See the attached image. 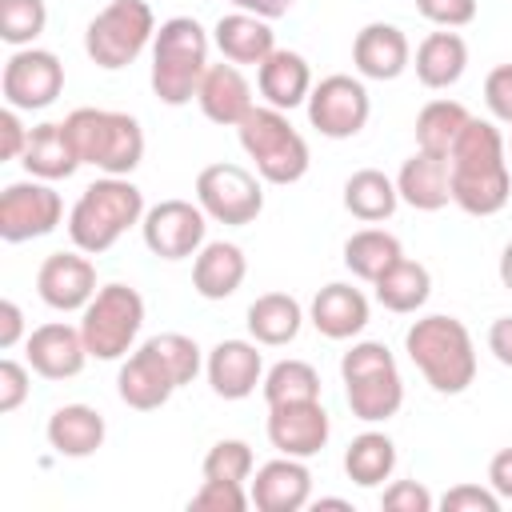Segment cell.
<instances>
[{"instance_id": "681fc988", "label": "cell", "mask_w": 512, "mask_h": 512, "mask_svg": "<svg viewBox=\"0 0 512 512\" xmlns=\"http://www.w3.org/2000/svg\"><path fill=\"white\" fill-rule=\"evenodd\" d=\"M24 336V312L16 300H0V348H16Z\"/></svg>"}, {"instance_id": "f6af8a7d", "label": "cell", "mask_w": 512, "mask_h": 512, "mask_svg": "<svg viewBox=\"0 0 512 512\" xmlns=\"http://www.w3.org/2000/svg\"><path fill=\"white\" fill-rule=\"evenodd\" d=\"M484 104L500 124H512V64H496L484 76Z\"/></svg>"}, {"instance_id": "e575fe53", "label": "cell", "mask_w": 512, "mask_h": 512, "mask_svg": "<svg viewBox=\"0 0 512 512\" xmlns=\"http://www.w3.org/2000/svg\"><path fill=\"white\" fill-rule=\"evenodd\" d=\"M344 472L360 488H380L396 472V444L384 432H360L344 448Z\"/></svg>"}, {"instance_id": "8d00e7d4", "label": "cell", "mask_w": 512, "mask_h": 512, "mask_svg": "<svg viewBox=\"0 0 512 512\" xmlns=\"http://www.w3.org/2000/svg\"><path fill=\"white\" fill-rule=\"evenodd\" d=\"M264 404H296V400H320V372L308 360H276L260 380Z\"/></svg>"}, {"instance_id": "7c38bea8", "label": "cell", "mask_w": 512, "mask_h": 512, "mask_svg": "<svg viewBox=\"0 0 512 512\" xmlns=\"http://www.w3.org/2000/svg\"><path fill=\"white\" fill-rule=\"evenodd\" d=\"M4 104L16 112H40L64 92V64L48 48H16L0 76Z\"/></svg>"}, {"instance_id": "f907efd6", "label": "cell", "mask_w": 512, "mask_h": 512, "mask_svg": "<svg viewBox=\"0 0 512 512\" xmlns=\"http://www.w3.org/2000/svg\"><path fill=\"white\" fill-rule=\"evenodd\" d=\"M488 352H492L504 368H512V316L492 320V328H488Z\"/></svg>"}, {"instance_id": "8fae6325", "label": "cell", "mask_w": 512, "mask_h": 512, "mask_svg": "<svg viewBox=\"0 0 512 512\" xmlns=\"http://www.w3.org/2000/svg\"><path fill=\"white\" fill-rule=\"evenodd\" d=\"M372 116V100L360 76H324L308 92V124L328 140H352Z\"/></svg>"}, {"instance_id": "7dc6e473", "label": "cell", "mask_w": 512, "mask_h": 512, "mask_svg": "<svg viewBox=\"0 0 512 512\" xmlns=\"http://www.w3.org/2000/svg\"><path fill=\"white\" fill-rule=\"evenodd\" d=\"M28 132L20 112L16 108H4L0 112V160H20L24 156V144H28Z\"/></svg>"}, {"instance_id": "60d3db41", "label": "cell", "mask_w": 512, "mask_h": 512, "mask_svg": "<svg viewBox=\"0 0 512 512\" xmlns=\"http://www.w3.org/2000/svg\"><path fill=\"white\" fill-rule=\"evenodd\" d=\"M252 504V496L244 492V484H232V480H204L200 492L188 500V508H200V512H244Z\"/></svg>"}, {"instance_id": "f546056e", "label": "cell", "mask_w": 512, "mask_h": 512, "mask_svg": "<svg viewBox=\"0 0 512 512\" xmlns=\"http://www.w3.org/2000/svg\"><path fill=\"white\" fill-rule=\"evenodd\" d=\"M248 336L264 348H284L300 336V324H304V308L296 296L288 292H264L248 304Z\"/></svg>"}, {"instance_id": "b9f144b4", "label": "cell", "mask_w": 512, "mask_h": 512, "mask_svg": "<svg viewBox=\"0 0 512 512\" xmlns=\"http://www.w3.org/2000/svg\"><path fill=\"white\" fill-rule=\"evenodd\" d=\"M444 512H500V496L480 484H456L440 496Z\"/></svg>"}, {"instance_id": "44dd1931", "label": "cell", "mask_w": 512, "mask_h": 512, "mask_svg": "<svg viewBox=\"0 0 512 512\" xmlns=\"http://www.w3.org/2000/svg\"><path fill=\"white\" fill-rule=\"evenodd\" d=\"M352 64L364 80H396L412 64L408 36L388 20H372L352 40Z\"/></svg>"}, {"instance_id": "f5cc1de1", "label": "cell", "mask_w": 512, "mask_h": 512, "mask_svg": "<svg viewBox=\"0 0 512 512\" xmlns=\"http://www.w3.org/2000/svg\"><path fill=\"white\" fill-rule=\"evenodd\" d=\"M500 284L512 292V240H508L504 252H500Z\"/></svg>"}, {"instance_id": "30bf717a", "label": "cell", "mask_w": 512, "mask_h": 512, "mask_svg": "<svg viewBox=\"0 0 512 512\" xmlns=\"http://www.w3.org/2000/svg\"><path fill=\"white\" fill-rule=\"evenodd\" d=\"M196 204L204 208L208 220L228 224V228H244L264 212V188L260 180L240 168V164H208L196 176Z\"/></svg>"}, {"instance_id": "836d02e7", "label": "cell", "mask_w": 512, "mask_h": 512, "mask_svg": "<svg viewBox=\"0 0 512 512\" xmlns=\"http://www.w3.org/2000/svg\"><path fill=\"white\" fill-rule=\"evenodd\" d=\"M472 112L460 100H428L416 116V148L432 152V156H448L460 140V132L468 128Z\"/></svg>"}, {"instance_id": "83f0119b", "label": "cell", "mask_w": 512, "mask_h": 512, "mask_svg": "<svg viewBox=\"0 0 512 512\" xmlns=\"http://www.w3.org/2000/svg\"><path fill=\"white\" fill-rule=\"evenodd\" d=\"M44 436H48L52 452L72 456V460H84V456H92L96 448H104L108 424H104V416H100L92 404H60V408L48 416Z\"/></svg>"}, {"instance_id": "603a6c76", "label": "cell", "mask_w": 512, "mask_h": 512, "mask_svg": "<svg viewBox=\"0 0 512 512\" xmlns=\"http://www.w3.org/2000/svg\"><path fill=\"white\" fill-rule=\"evenodd\" d=\"M308 320L328 340H352L368 328V296L340 280L324 284L308 304Z\"/></svg>"}, {"instance_id": "f35d334b", "label": "cell", "mask_w": 512, "mask_h": 512, "mask_svg": "<svg viewBox=\"0 0 512 512\" xmlns=\"http://www.w3.org/2000/svg\"><path fill=\"white\" fill-rule=\"evenodd\" d=\"M252 468H256V456L244 440H216L200 464L204 480H232V484L252 480Z\"/></svg>"}, {"instance_id": "ee69618b", "label": "cell", "mask_w": 512, "mask_h": 512, "mask_svg": "<svg viewBox=\"0 0 512 512\" xmlns=\"http://www.w3.org/2000/svg\"><path fill=\"white\" fill-rule=\"evenodd\" d=\"M432 504H436L432 492L416 480H396L380 496V508H388V512H432Z\"/></svg>"}, {"instance_id": "4fadbf2b", "label": "cell", "mask_w": 512, "mask_h": 512, "mask_svg": "<svg viewBox=\"0 0 512 512\" xmlns=\"http://www.w3.org/2000/svg\"><path fill=\"white\" fill-rule=\"evenodd\" d=\"M64 216V200L48 180H16L0 192V240L24 244L56 232Z\"/></svg>"}, {"instance_id": "6da1fadb", "label": "cell", "mask_w": 512, "mask_h": 512, "mask_svg": "<svg viewBox=\"0 0 512 512\" xmlns=\"http://www.w3.org/2000/svg\"><path fill=\"white\" fill-rule=\"evenodd\" d=\"M448 176H452V204L468 216H496L512 196V172H508V148L492 120H468L456 148L448 152Z\"/></svg>"}, {"instance_id": "9c48e42d", "label": "cell", "mask_w": 512, "mask_h": 512, "mask_svg": "<svg viewBox=\"0 0 512 512\" xmlns=\"http://www.w3.org/2000/svg\"><path fill=\"white\" fill-rule=\"evenodd\" d=\"M156 40V16L144 0H112L84 28V52L96 68H128Z\"/></svg>"}, {"instance_id": "ac0fdd59", "label": "cell", "mask_w": 512, "mask_h": 512, "mask_svg": "<svg viewBox=\"0 0 512 512\" xmlns=\"http://www.w3.org/2000/svg\"><path fill=\"white\" fill-rule=\"evenodd\" d=\"M176 388H180V384H176L172 368L160 360V352H156L148 340L120 364V376H116L120 400H124L128 408H136V412H156V408H164Z\"/></svg>"}, {"instance_id": "4dcf8cb0", "label": "cell", "mask_w": 512, "mask_h": 512, "mask_svg": "<svg viewBox=\"0 0 512 512\" xmlns=\"http://www.w3.org/2000/svg\"><path fill=\"white\" fill-rule=\"evenodd\" d=\"M468 68V44L460 32L444 28V32H428L416 48V80L432 92L452 88Z\"/></svg>"}, {"instance_id": "d6986e66", "label": "cell", "mask_w": 512, "mask_h": 512, "mask_svg": "<svg viewBox=\"0 0 512 512\" xmlns=\"http://www.w3.org/2000/svg\"><path fill=\"white\" fill-rule=\"evenodd\" d=\"M248 496L260 512H300L312 500V472L296 456H276L256 468Z\"/></svg>"}, {"instance_id": "52a82bcc", "label": "cell", "mask_w": 512, "mask_h": 512, "mask_svg": "<svg viewBox=\"0 0 512 512\" xmlns=\"http://www.w3.org/2000/svg\"><path fill=\"white\" fill-rule=\"evenodd\" d=\"M236 132H240V148L256 164V176L268 180V184H296L312 164L308 140L292 128L288 112H280L272 104L252 108L236 124Z\"/></svg>"}, {"instance_id": "db71d44e", "label": "cell", "mask_w": 512, "mask_h": 512, "mask_svg": "<svg viewBox=\"0 0 512 512\" xmlns=\"http://www.w3.org/2000/svg\"><path fill=\"white\" fill-rule=\"evenodd\" d=\"M316 508H348V500H336V496H324V500H316Z\"/></svg>"}, {"instance_id": "11a10c76", "label": "cell", "mask_w": 512, "mask_h": 512, "mask_svg": "<svg viewBox=\"0 0 512 512\" xmlns=\"http://www.w3.org/2000/svg\"><path fill=\"white\" fill-rule=\"evenodd\" d=\"M508 164H512V140H508Z\"/></svg>"}, {"instance_id": "ffe728a7", "label": "cell", "mask_w": 512, "mask_h": 512, "mask_svg": "<svg viewBox=\"0 0 512 512\" xmlns=\"http://www.w3.org/2000/svg\"><path fill=\"white\" fill-rule=\"evenodd\" d=\"M204 372L220 400H244L264 380V356L256 352V340H220L208 352Z\"/></svg>"}, {"instance_id": "5b68a950", "label": "cell", "mask_w": 512, "mask_h": 512, "mask_svg": "<svg viewBox=\"0 0 512 512\" xmlns=\"http://www.w3.org/2000/svg\"><path fill=\"white\" fill-rule=\"evenodd\" d=\"M80 164L100 168L104 176H132L136 164L144 160V128L128 112L112 108H76L64 120Z\"/></svg>"}, {"instance_id": "816d5d0a", "label": "cell", "mask_w": 512, "mask_h": 512, "mask_svg": "<svg viewBox=\"0 0 512 512\" xmlns=\"http://www.w3.org/2000/svg\"><path fill=\"white\" fill-rule=\"evenodd\" d=\"M240 12H256V16H264V20H276V16H284L296 0H232Z\"/></svg>"}, {"instance_id": "74e56055", "label": "cell", "mask_w": 512, "mask_h": 512, "mask_svg": "<svg viewBox=\"0 0 512 512\" xmlns=\"http://www.w3.org/2000/svg\"><path fill=\"white\" fill-rule=\"evenodd\" d=\"M48 8L44 0H0V40L12 48H32V40L44 32Z\"/></svg>"}, {"instance_id": "f1b7e54d", "label": "cell", "mask_w": 512, "mask_h": 512, "mask_svg": "<svg viewBox=\"0 0 512 512\" xmlns=\"http://www.w3.org/2000/svg\"><path fill=\"white\" fill-rule=\"evenodd\" d=\"M248 276V256L240 244H228V240H212L196 252L192 260V288L204 296V300H228Z\"/></svg>"}, {"instance_id": "d4e9b609", "label": "cell", "mask_w": 512, "mask_h": 512, "mask_svg": "<svg viewBox=\"0 0 512 512\" xmlns=\"http://www.w3.org/2000/svg\"><path fill=\"white\" fill-rule=\"evenodd\" d=\"M212 44L228 64H264L276 52V32L256 12H228L212 28Z\"/></svg>"}, {"instance_id": "484cf974", "label": "cell", "mask_w": 512, "mask_h": 512, "mask_svg": "<svg viewBox=\"0 0 512 512\" xmlns=\"http://www.w3.org/2000/svg\"><path fill=\"white\" fill-rule=\"evenodd\" d=\"M24 172L36 176V180H68L76 168H80V152L64 128V120H44L28 132V144H24V156H20Z\"/></svg>"}, {"instance_id": "2e32d148", "label": "cell", "mask_w": 512, "mask_h": 512, "mask_svg": "<svg viewBox=\"0 0 512 512\" xmlns=\"http://www.w3.org/2000/svg\"><path fill=\"white\" fill-rule=\"evenodd\" d=\"M36 292L52 312H84L96 296V264L88 252H52L36 272Z\"/></svg>"}, {"instance_id": "5bb4252c", "label": "cell", "mask_w": 512, "mask_h": 512, "mask_svg": "<svg viewBox=\"0 0 512 512\" xmlns=\"http://www.w3.org/2000/svg\"><path fill=\"white\" fill-rule=\"evenodd\" d=\"M204 228H208V216L192 200H160L140 220L144 244L160 260H188V256H196L204 248Z\"/></svg>"}, {"instance_id": "c3c4849f", "label": "cell", "mask_w": 512, "mask_h": 512, "mask_svg": "<svg viewBox=\"0 0 512 512\" xmlns=\"http://www.w3.org/2000/svg\"><path fill=\"white\" fill-rule=\"evenodd\" d=\"M488 488H492L500 500H512V448H500V452L488 460Z\"/></svg>"}, {"instance_id": "1f68e13d", "label": "cell", "mask_w": 512, "mask_h": 512, "mask_svg": "<svg viewBox=\"0 0 512 512\" xmlns=\"http://www.w3.org/2000/svg\"><path fill=\"white\" fill-rule=\"evenodd\" d=\"M372 288H376V300L388 308V312H416V308H424L428 304V296H432V276H428V268L420 264V260H408V256H400L392 268H384L376 280H372Z\"/></svg>"}, {"instance_id": "277c9868", "label": "cell", "mask_w": 512, "mask_h": 512, "mask_svg": "<svg viewBox=\"0 0 512 512\" xmlns=\"http://www.w3.org/2000/svg\"><path fill=\"white\" fill-rule=\"evenodd\" d=\"M208 48H212V36L192 16H172L156 28L148 80H152V92L160 104L180 108V104L196 100V88L208 72Z\"/></svg>"}, {"instance_id": "d6a6232c", "label": "cell", "mask_w": 512, "mask_h": 512, "mask_svg": "<svg viewBox=\"0 0 512 512\" xmlns=\"http://www.w3.org/2000/svg\"><path fill=\"white\" fill-rule=\"evenodd\" d=\"M400 204V192H396V180L384 176L380 168H360L344 180V208L364 220V224H380L396 212Z\"/></svg>"}, {"instance_id": "4316f807", "label": "cell", "mask_w": 512, "mask_h": 512, "mask_svg": "<svg viewBox=\"0 0 512 512\" xmlns=\"http://www.w3.org/2000/svg\"><path fill=\"white\" fill-rule=\"evenodd\" d=\"M256 88L260 96L280 108V112H292L300 104H308V92H312V68L300 52L292 48H276L260 68H256Z\"/></svg>"}, {"instance_id": "7402d4cb", "label": "cell", "mask_w": 512, "mask_h": 512, "mask_svg": "<svg viewBox=\"0 0 512 512\" xmlns=\"http://www.w3.org/2000/svg\"><path fill=\"white\" fill-rule=\"evenodd\" d=\"M196 104H200L204 120H212L220 128H236L256 108L240 64H208V72L196 88Z\"/></svg>"}, {"instance_id": "e0dca14e", "label": "cell", "mask_w": 512, "mask_h": 512, "mask_svg": "<svg viewBox=\"0 0 512 512\" xmlns=\"http://www.w3.org/2000/svg\"><path fill=\"white\" fill-rule=\"evenodd\" d=\"M24 352H28V368L44 380H72L88 364L80 328H72L64 320H48V324L32 328L24 340Z\"/></svg>"}, {"instance_id": "ab89813d", "label": "cell", "mask_w": 512, "mask_h": 512, "mask_svg": "<svg viewBox=\"0 0 512 512\" xmlns=\"http://www.w3.org/2000/svg\"><path fill=\"white\" fill-rule=\"evenodd\" d=\"M148 344H152V348L160 352V360L172 368V376H176L180 388L196 380L204 356H200V344H196L192 336H184V332H160V336H148Z\"/></svg>"}, {"instance_id": "9a60e30c", "label": "cell", "mask_w": 512, "mask_h": 512, "mask_svg": "<svg viewBox=\"0 0 512 512\" xmlns=\"http://www.w3.org/2000/svg\"><path fill=\"white\" fill-rule=\"evenodd\" d=\"M264 428H268V444L280 456H296V460L316 456L328 444V436H332V420H328V412H324L320 400L272 404Z\"/></svg>"}, {"instance_id": "3957f363", "label": "cell", "mask_w": 512, "mask_h": 512, "mask_svg": "<svg viewBox=\"0 0 512 512\" xmlns=\"http://www.w3.org/2000/svg\"><path fill=\"white\" fill-rule=\"evenodd\" d=\"M144 192L128 176H100L92 180L68 212V236L80 252L100 256L108 252L132 224L144 220Z\"/></svg>"}, {"instance_id": "7bdbcfd3", "label": "cell", "mask_w": 512, "mask_h": 512, "mask_svg": "<svg viewBox=\"0 0 512 512\" xmlns=\"http://www.w3.org/2000/svg\"><path fill=\"white\" fill-rule=\"evenodd\" d=\"M416 12L436 28H464L476 20V0H416Z\"/></svg>"}, {"instance_id": "d590c367", "label": "cell", "mask_w": 512, "mask_h": 512, "mask_svg": "<svg viewBox=\"0 0 512 512\" xmlns=\"http://www.w3.org/2000/svg\"><path fill=\"white\" fill-rule=\"evenodd\" d=\"M400 256H404L400 240H396L392 232H384V228H360V232H352V236L344 240V268H348L352 276L368 280V284H372L384 268H392Z\"/></svg>"}, {"instance_id": "bcb514c9", "label": "cell", "mask_w": 512, "mask_h": 512, "mask_svg": "<svg viewBox=\"0 0 512 512\" xmlns=\"http://www.w3.org/2000/svg\"><path fill=\"white\" fill-rule=\"evenodd\" d=\"M32 392V376L20 360H0V412H16Z\"/></svg>"}, {"instance_id": "ba28073f", "label": "cell", "mask_w": 512, "mask_h": 512, "mask_svg": "<svg viewBox=\"0 0 512 512\" xmlns=\"http://www.w3.org/2000/svg\"><path fill=\"white\" fill-rule=\"evenodd\" d=\"M144 328V296L132 284H104L80 312V336L92 360H120Z\"/></svg>"}, {"instance_id": "8992f818", "label": "cell", "mask_w": 512, "mask_h": 512, "mask_svg": "<svg viewBox=\"0 0 512 512\" xmlns=\"http://www.w3.org/2000/svg\"><path fill=\"white\" fill-rule=\"evenodd\" d=\"M340 380H344V400L352 416L364 424H384L404 404L400 368L380 340H356L340 356Z\"/></svg>"}, {"instance_id": "cb8c5ba5", "label": "cell", "mask_w": 512, "mask_h": 512, "mask_svg": "<svg viewBox=\"0 0 512 512\" xmlns=\"http://www.w3.org/2000/svg\"><path fill=\"white\" fill-rule=\"evenodd\" d=\"M396 192L408 208L416 212H440L452 200V176H448V156L432 152H412L400 172H396Z\"/></svg>"}, {"instance_id": "7a4b0ae2", "label": "cell", "mask_w": 512, "mask_h": 512, "mask_svg": "<svg viewBox=\"0 0 512 512\" xmlns=\"http://www.w3.org/2000/svg\"><path fill=\"white\" fill-rule=\"evenodd\" d=\"M404 352L440 396H460L476 380V344L456 316H420L404 332Z\"/></svg>"}]
</instances>
